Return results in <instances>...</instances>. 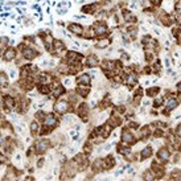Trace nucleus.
Masks as SVG:
<instances>
[{"label":"nucleus","mask_w":181,"mask_h":181,"mask_svg":"<svg viewBox=\"0 0 181 181\" xmlns=\"http://www.w3.org/2000/svg\"><path fill=\"white\" fill-rule=\"evenodd\" d=\"M50 146L49 140H46V139H43V140H37L34 144V151L36 153H44L48 151V148Z\"/></svg>","instance_id":"1"},{"label":"nucleus","mask_w":181,"mask_h":181,"mask_svg":"<svg viewBox=\"0 0 181 181\" xmlns=\"http://www.w3.org/2000/svg\"><path fill=\"white\" fill-rule=\"evenodd\" d=\"M93 30H94V34L95 36L101 37V36H103V34L107 33V25L105 23L98 21V23H95L94 25H93Z\"/></svg>","instance_id":"2"},{"label":"nucleus","mask_w":181,"mask_h":181,"mask_svg":"<svg viewBox=\"0 0 181 181\" xmlns=\"http://www.w3.org/2000/svg\"><path fill=\"white\" fill-rule=\"evenodd\" d=\"M38 56V52L34 50L33 48H30V46H23V57L27 60H33L36 57Z\"/></svg>","instance_id":"3"},{"label":"nucleus","mask_w":181,"mask_h":181,"mask_svg":"<svg viewBox=\"0 0 181 181\" xmlns=\"http://www.w3.org/2000/svg\"><path fill=\"white\" fill-rule=\"evenodd\" d=\"M54 110L56 112H58V114H64L69 110V103L64 101V99H60V101H57V103L54 105Z\"/></svg>","instance_id":"4"},{"label":"nucleus","mask_w":181,"mask_h":181,"mask_svg":"<svg viewBox=\"0 0 181 181\" xmlns=\"http://www.w3.org/2000/svg\"><path fill=\"white\" fill-rule=\"evenodd\" d=\"M122 140H123V143L132 144V143H135V138H133V135L128 130H123V132H122Z\"/></svg>","instance_id":"5"},{"label":"nucleus","mask_w":181,"mask_h":181,"mask_svg":"<svg viewBox=\"0 0 181 181\" xmlns=\"http://www.w3.org/2000/svg\"><path fill=\"white\" fill-rule=\"evenodd\" d=\"M56 123H57V119H56V116L53 115V114H49V115H46L45 119H44V124H45V127L52 128V127L56 126Z\"/></svg>","instance_id":"6"},{"label":"nucleus","mask_w":181,"mask_h":181,"mask_svg":"<svg viewBox=\"0 0 181 181\" xmlns=\"http://www.w3.org/2000/svg\"><path fill=\"white\" fill-rule=\"evenodd\" d=\"M78 115L84 119V120H87V115H89V107H87L86 103H82L78 108Z\"/></svg>","instance_id":"7"},{"label":"nucleus","mask_w":181,"mask_h":181,"mask_svg":"<svg viewBox=\"0 0 181 181\" xmlns=\"http://www.w3.org/2000/svg\"><path fill=\"white\" fill-rule=\"evenodd\" d=\"M75 81L79 86H89L90 85V77L87 74H81Z\"/></svg>","instance_id":"8"},{"label":"nucleus","mask_w":181,"mask_h":181,"mask_svg":"<svg viewBox=\"0 0 181 181\" xmlns=\"http://www.w3.org/2000/svg\"><path fill=\"white\" fill-rule=\"evenodd\" d=\"M64 49H65V45H64V43H61V41H54L53 43V52H54V54H61L64 52Z\"/></svg>","instance_id":"9"},{"label":"nucleus","mask_w":181,"mask_h":181,"mask_svg":"<svg viewBox=\"0 0 181 181\" xmlns=\"http://www.w3.org/2000/svg\"><path fill=\"white\" fill-rule=\"evenodd\" d=\"M157 157L160 159V161H168L169 160V151L167 148H161L157 152Z\"/></svg>","instance_id":"10"},{"label":"nucleus","mask_w":181,"mask_h":181,"mask_svg":"<svg viewBox=\"0 0 181 181\" xmlns=\"http://www.w3.org/2000/svg\"><path fill=\"white\" fill-rule=\"evenodd\" d=\"M69 30L75 33V34H82V32H84V27L79 25V24H71L69 27Z\"/></svg>","instance_id":"11"},{"label":"nucleus","mask_w":181,"mask_h":181,"mask_svg":"<svg viewBox=\"0 0 181 181\" xmlns=\"http://www.w3.org/2000/svg\"><path fill=\"white\" fill-rule=\"evenodd\" d=\"M98 64V58L94 56V54H91L87 57V60H86V66H89V68H94V66H97Z\"/></svg>","instance_id":"12"},{"label":"nucleus","mask_w":181,"mask_h":181,"mask_svg":"<svg viewBox=\"0 0 181 181\" xmlns=\"http://www.w3.org/2000/svg\"><path fill=\"white\" fill-rule=\"evenodd\" d=\"M0 87H2V89H7L8 87V77L4 71L0 73Z\"/></svg>","instance_id":"13"},{"label":"nucleus","mask_w":181,"mask_h":181,"mask_svg":"<svg viewBox=\"0 0 181 181\" xmlns=\"http://www.w3.org/2000/svg\"><path fill=\"white\" fill-rule=\"evenodd\" d=\"M15 57H16V52H15V49H7L6 53H4V60L6 61H12Z\"/></svg>","instance_id":"14"},{"label":"nucleus","mask_w":181,"mask_h":181,"mask_svg":"<svg viewBox=\"0 0 181 181\" xmlns=\"http://www.w3.org/2000/svg\"><path fill=\"white\" fill-rule=\"evenodd\" d=\"M93 168H94L95 172H101L102 169H105V164H103V160H102V159L95 160V163L93 164Z\"/></svg>","instance_id":"15"},{"label":"nucleus","mask_w":181,"mask_h":181,"mask_svg":"<svg viewBox=\"0 0 181 181\" xmlns=\"http://www.w3.org/2000/svg\"><path fill=\"white\" fill-rule=\"evenodd\" d=\"M136 82H138V75L135 73H131L127 75V85H130V87L136 85Z\"/></svg>","instance_id":"16"},{"label":"nucleus","mask_w":181,"mask_h":181,"mask_svg":"<svg viewBox=\"0 0 181 181\" xmlns=\"http://www.w3.org/2000/svg\"><path fill=\"white\" fill-rule=\"evenodd\" d=\"M152 155V148L151 147H146V148H143V151L140 152V159L142 160H146L148 159L149 156Z\"/></svg>","instance_id":"17"},{"label":"nucleus","mask_w":181,"mask_h":181,"mask_svg":"<svg viewBox=\"0 0 181 181\" xmlns=\"http://www.w3.org/2000/svg\"><path fill=\"white\" fill-rule=\"evenodd\" d=\"M89 91H90V89H89V86H78L77 87V94H79L81 97H86L87 94H89Z\"/></svg>","instance_id":"18"},{"label":"nucleus","mask_w":181,"mask_h":181,"mask_svg":"<svg viewBox=\"0 0 181 181\" xmlns=\"http://www.w3.org/2000/svg\"><path fill=\"white\" fill-rule=\"evenodd\" d=\"M52 77L49 74H41L40 75V82H41V85H49L50 82H52Z\"/></svg>","instance_id":"19"},{"label":"nucleus","mask_w":181,"mask_h":181,"mask_svg":"<svg viewBox=\"0 0 181 181\" xmlns=\"http://www.w3.org/2000/svg\"><path fill=\"white\" fill-rule=\"evenodd\" d=\"M177 107V99L176 98H169L168 102H167V110H173V108Z\"/></svg>","instance_id":"20"},{"label":"nucleus","mask_w":181,"mask_h":181,"mask_svg":"<svg viewBox=\"0 0 181 181\" xmlns=\"http://www.w3.org/2000/svg\"><path fill=\"white\" fill-rule=\"evenodd\" d=\"M103 164H105V169L111 168V167H114V164H115V160H114L112 156H107L105 160H103Z\"/></svg>","instance_id":"21"},{"label":"nucleus","mask_w":181,"mask_h":181,"mask_svg":"<svg viewBox=\"0 0 181 181\" xmlns=\"http://www.w3.org/2000/svg\"><path fill=\"white\" fill-rule=\"evenodd\" d=\"M64 93V87L61 86V85H58V84H56L54 86H53V95L54 97H60L61 94Z\"/></svg>","instance_id":"22"},{"label":"nucleus","mask_w":181,"mask_h":181,"mask_svg":"<svg viewBox=\"0 0 181 181\" xmlns=\"http://www.w3.org/2000/svg\"><path fill=\"white\" fill-rule=\"evenodd\" d=\"M108 124L112 126V127L119 126V124H120V118H119V116H115V115H112V116L110 118V120H108Z\"/></svg>","instance_id":"23"},{"label":"nucleus","mask_w":181,"mask_h":181,"mask_svg":"<svg viewBox=\"0 0 181 181\" xmlns=\"http://www.w3.org/2000/svg\"><path fill=\"white\" fill-rule=\"evenodd\" d=\"M4 105H6V108L9 111L13 107V99H12L11 97H6V98H4Z\"/></svg>","instance_id":"24"},{"label":"nucleus","mask_w":181,"mask_h":181,"mask_svg":"<svg viewBox=\"0 0 181 181\" xmlns=\"http://www.w3.org/2000/svg\"><path fill=\"white\" fill-rule=\"evenodd\" d=\"M124 19L127 20V21H131V23H135L136 21L135 15H132L130 11H124Z\"/></svg>","instance_id":"25"},{"label":"nucleus","mask_w":181,"mask_h":181,"mask_svg":"<svg viewBox=\"0 0 181 181\" xmlns=\"http://www.w3.org/2000/svg\"><path fill=\"white\" fill-rule=\"evenodd\" d=\"M7 43H8V38L7 37H0V54H3L4 49H6Z\"/></svg>","instance_id":"26"},{"label":"nucleus","mask_w":181,"mask_h":181,"mask_svg":"<svg viewBox=\"0 0 181 181\" xmlns=\"http://www.w3.org/2000/svg\"><path fill=\"white\" fill-rule=\"evenodd\" d=\"M95 9H97V6H95V4H90V6H86V7L82 8V11H84V12H89V13H91V12H94Z\"/></svg>","instance_id":"27"},{"label":"nucleus","mask_w":181,"mask_h":181,"mask_svg":"<svg viewBox=\"0 0 181 181\" xmlns=\"http://www.w3.org/2000/svg\"><path fill=\"white\" fill-rule=\"evenodd\" d=\"M159 91H160L159 87H151V89L147 90V94H148L149 97H155L156 94H159Z\"/></svg>","instance_id":"28"},{"label":"nucleus","mask_w":181,"mask_h":181,"mask_svg":"<svg viewBox=\"0 0 181 181\" xmlns=\"http://www.w3.org/2000/svg\"><path fill=\"white\" fill-rule=\"evenodd\" d=\"M38 131V124H37V122H32L30 123V132H32V135H36Z\"/></svg>","instance_id":"29"},{"label":"nucleus","mask_w":181,"mask_h":181,"mask_svg":"<svg viewBox=\"0 0 181 181\" xmlns=\"http://www.w3.org/2000/svg\"><path fill=\"white\" fill-rule=\"evenodd\" d=\"M108 45V40H102V41H99V43H98L95 46L98 49H101V48H105V46H107Z\"/></svg>","instance_id":"30"},{"label":"nucleus","mask_w":181,"mask_h":181,"mask_svg":"<svg viewBox=\"0 0 181 181\" xmlns=\"http://www.w3.org/2000/svg\"><path fill=\"white\" fill-rule=\"evenodd\" d=\"M148 135H149V130H148V127H144L143 130L140 131V136H142L143 139H146V138H148Z\"/></svg>","instance_id":"31"},{"label":"nucleus","mask_w":181,"mask_h":181,"mask_svg":"<svg viewBox=\"0 0 181 181\" xmlns=\"http://www.w3.org/2000/svg\"><path fill=\"white\" fill-rule=\"evenodd\" d=\"M36 118L38 119V120H43L44 122V119H45V114L43 111H38L37 114H36Z\"/></svg>","instance_id":"32"},{"label":"nucleus","mask_w":181,"mask_h":181,"mask_svg":"<svg viewBox=\"0 0 181 181\" xmlns=\"http://www.w3.org/2000/svg\"><path fill=\"white\" fill-rule=\"evenodd\" d=\"M144 179H149V180H153L155 179V176L152 172H146L144 173Z\"/></svg>","instance_id":"33"},{"label":"nucleus","mask_w":181,"mask_h":181,"mask_svg":"<svg viewBox=\"0 0 181 181\" xmlns=\"http://www.w3.org/2000/svg\"><path fill=\"white\" fill-rule=\"evenodd\" d=\"M161 103H163V98H159V99L155 101V107H159Z\"/></svg>","instance_id":"34"},{"label":"nucleus","mask_w":181,"mask_h":181,"mask_svg":"<svg viewBox=\"0 0 181 181\" xmlns=\"http://www.w3.org/2000/svg\"><path fill=\"white\" fill-rule=\"evenodd\" d=\"M149 2H151L152 4H155V6H159V4L161 3V0H149Z\"/></svg>","instance_id":"35"},{"label":"nucleus","mask_w":181,"mask_h":181,"mask_svg":"<svg viewBox=\"0 0 181 181\" xmlns=\"http://www.w3.org/2000/svg\"><path fill=\"white\" fill-rule=\"evenodd\" d=\"M71 82H73V81H71L70 78H66V79H65V85H66V86H70Z\"/></svg>","instance_id":"36"},{"label":"nucleus","mask_w":181,"mask_h":181,"mask_svg":"<svg viewBox=\"0 0 181 181\" xmlns=\"http://www.w3.org/2000/svg\"><path fill=\"white\" fill-rule=\"evenodd\" d=\"M2 163H4V156H3V155H0V164H2Z\"/></svg>","instance_id":"37"}]
</instances>
